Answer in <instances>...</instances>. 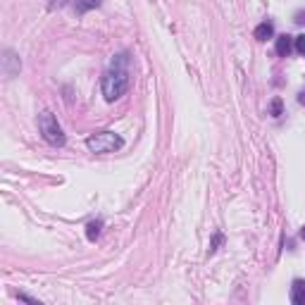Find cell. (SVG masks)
Here are the masks:
<instances>
[{
	"label": "cell",
	"instance_id": "1",
	"mask_svg": "<svg viewBox=\"0 0 305 305\" xmlns=\"http://www.w3.org/2000/svg\"><path fill=\"white\" fill-rule=\"evenodd\" d=\"M129 58L126 55H117V60H112V67L103 74V81H100V88H103V96L108 103L122 98L129 88Z\"/></svg>",
	"mask_w": 305,
	"mask_h": 305
},
{
	"label": "cell",
	"instance_id": "2",
	"mask_svg": "<svg viewBox=\"0 0 305 305\" xmlns=\"http://www.w3.org/2000/svg\"><path fill=\"white\" fill-rule=\"evenodd\" d=\"M38 131L43 136V141L50 143V146H64V131H62V126L58 124L55 120V115L53 112H41L38 115Z\"/></svg>",
	"mask_w": 305,
	"mask_h": 305
},
{
	"label": "cell",
	"instance_id": "3",
	"mask_svg": "<svg viewBox=\"0 0 305 305\" xmlns=\"http://www.w3.org/2000/svg\"><path fill=\"white\" fill-rule=\"evenodd\" d=\"M122 146H124V141L115 131H98V134L86 138V148L91 153H112V150H117V148H122Z\"/></svg>",
	"mask_w": 305,
	"mask_h": 305
},
{
	"label": "cell",
	"instance_id": "4",
	"mask_svg": "<svg viewBox=\"0 0 305 305\" xmlns=\"http://www.w3.org/2000/svg\"><path fill=\"white\" fill-rule=\"evenodd\" d=\"M19 58L14 55L12 50H5V58H2V74L5 76H14V74L19 72Z\"/></svg>",
	"mask_w": 305,
	"mask_h": 305
},
{
	"label": "cell",
	"instance_id": "5",
	"mask_svg": "<svg viewBox=\"0 0 305 305\" xmlns=\"http://www.w3.org/2000/svg\"><path fill=\"white\" fill-rule=\"evenodd\" d=\"M291 303L305 305V279H296L291 286Z\"/></svg>",
	"mask_w": 305,
	"mask_h": 305
},
{
	"label": "cell",
	"instance_id": "6",
	"mask_svg": "<svg viewBox=\"0 0 305 305\" xmlns=\"http://www.w3.org/2000/svg\"><path fill=\"white\" fill-rule=\"evenodd\" d=\"M291 50H293V38L289 36V34L277 36V55H279V58H289Z\"/></svg>",
	"mask_w": 305,
	"mask_h": 305
},
{
	"label": "cell",
	"instance_id": "7",
	"mask_svg": "<svg viewBox=\"0 0 305 305\" xmlns=\"http://www.w3.org/2000/svg\"><path fill=\"white\" fill-rule=\"evenodd\" d=\"M274 36V26L269 24V22H262V24L255 26V38L257 41H267V38Z\"/></svg>",
	"mask_w": 305,
	"mask_h": 305
},
{
	"label": "cell",
	"instance_id": "8",
	"mask_svg": "<svg viewBox=\"0 0 305 305\" xmlns=\"http://www.w3.org/2000/svg\"><path fill=\"white\" fill-rule=\"evenodd\" d=\"M100 229H103V222L100 220L91 222V224L86 227V236H88V241H96L98 236H100Z\"/></svg>",
	"mask_w": 305,
	"mask_h": 305
},
{
	"label": "cell",
	"instance_id": "9",
	"mask_svg": "<svg viewBox=\"0 0 305 305\" xmlns=\"http://www.w3.org/2000/svg\"><path fill=\"white\" fill-rule=\"evenodd\" d=\"M100 5V0H79L76 2V12H88V10H93V7H98Z\"/></svg>",
	"mask_w": 305,
	"mask_h": 305
},
{
	"label": "cell",
	"instance_id": "10",
	"mask_svg": "<svg viewBox=\"0 0 305 305\" xmlns=\"http://www.w3.org/2000/svg\"><path fill=\"white\" fill-rule=\"evenodd\" d=\"M293 46H296V50H298L301 55H305V34H301V36L293 38Z\"/></svg>",
	"mask_w": 305,
	"mask_h": 305
},
{
	"label": "cell",
	"instance_id": "11",
	"mask_svg": "<svg viewBox=\"0 0 305 305\" xmlns=\"http://www.w3.org/2000/svg\"><path fill=\"white\" fill-rule=\"evenodd\" d=\"M279 115H281V100L274 98V103H272V117H279Z\"/></svg>",
	"mask_w": 305,
	"mask_h": 305
},
{
	"label": "cell",
	"instance_id": "12",
	"mask_svg": "<svg viewBox=\"0 0 305 305\" xmlns=\"http://www.w3.org/2000/svg\"><path fill=\"white\" fill-rule=\"evenodd\" d=\"M298 100H301V103H303V105H305V91H303V93H301V96H298Z\"/></svg>",
	"mask_w": 305,
	"mask_h": 305
},
{
	"label": "cell",
	"instance_id": "13",
	"mask_svg": "<svg viewBox=\"0 0 305 305\" xmlns=\"http://www.w3.org/2000/svg\"><path fill=\"white\" fill-rule=\"evenodd\" d=\"M301 236H303V241H305V227H303V232H301Z\"/></svg>",
	"mask_w": 305,
	"mask_h": 305
}]
</instances>
